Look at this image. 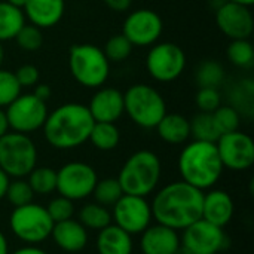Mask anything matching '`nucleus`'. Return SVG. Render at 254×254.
Returning a JSON list of instances; mask_svg holds the SVG:
<instances>
[{"mask_svg":"<svg viewBox=\"0 0 254 254\" xmlns=\"http://www.w3.org/2000/svg\"><path fill=\"white\" fill-rule=\"evenodd\" d=\"M204 192L186 182H173L161 188L150 202L153 219L174 231H183L202 217Z\"/></svg>","mask_w":254,"mask_h":254,"instance_id":"1","label":"nucleus"},{"mask_svg":"<svg viewBox=\"0 0 254 254\" xmlns=\"http://www.w3.org/2000/svg\"><path fill=\"white\" fill-rule=\"evenodd\" d=\"M92 127L94 119L88 106L65 103L48 113L42 129L49 146L58 150H70L88 141Z\"/></svg>","mask_w":254,"mask_h":254,"instance_id":"2","label":"nucleus"},{"mask_svg":"<svg viewBox=\"0 0 254 254\" xmlns=\"http://www.w3.org/2000/svg\"><path fill=\"white\" fill-rule=\"evenodd\" d=\"M177 167L182 180L202 192L211 189L220 180L225 170L216 143L198 140L183 147L179 155Z\"/></svg>","mask_w":254,"mask_h":254,"instance_id":"3","label":"nucleus"},{"mask_svg":"<svg viewBox=\"0 0 254 254\" xmlns=\"http://www.w3.org/2000/svg\"><path fill=\"white\" fill-rule=\"evenodd\" d=\"M161 174L159 156L152 150H138L125 161L116 179L125 195L146 198L158 188Z\"/></svg>","mask_w":254,"mask_h":254,"instance_id":"4","label":"nucleus"},{"mask_svg":"<svg viewBox=\"0 0 254 254\" xmlns=\"http://www.w3.org/2000/svg\"><path fill=\"white\" fill-rule=\"evenodd\" d=\"M110 61L103 49L92 43H77L68 51V70L83 88L98 89L110 76Z\"/></svg>","mask_w":254,"mask_h":254,"instance_id":"5","label":"nucleus"},{"mask_svg":"<svg viewBox=\"0 0 254 254\" xmlns=\"http://www.w3.org/2000/svg\"><path fill=\"white\" fill-rule=\"evenodd\" d=\"M124 109L137 127L153 129L165 116L167 103L156 88L135 83L124 92Z\"/></svg>","mask_w":254,"mask_h":254,"instance_id":"6","label":"nucleus"},{"mask_svg":"<svg viewBox=\"0 0 254 254\" xmlns=\"http://www.w3.org/2000/svg\"><path fill=\"white\" fill-rule=\"evenodd\" d=\"M37 165V147L30 135L7 131L0 137V168L10 179H24Z\"/></svg>","mask_w":254,"mask_h":254,"instance_id":"7","label":"nucleus"},{"mask_svg":"<svg viewBox=\"0 0 254 254\" xmlns=\"http://www.w3.org/2000/svg\"><path fill=\"white\" fill-rule=\"evenodd\" d=\"M12 234L27 246H37L51 237L54 222L46 207L30 202L15 207L9 217Z\"/></svg>","mask_w":254,"mask_h":254,"instance_id":"8","label":"nucleus"},{"mask_svg":"<svg viewBox=\"0 0 254 254\" xmlns=\"http://www.w3.org/2000/svg\"><path fill=\"white\" fill-rule=\"evenodd\" d=\"M185 51L173 42H156L146 55V68L152 79L161 83L177 80L186 68Z\"/></svg>","mask_w":254,"mask_h":254,"instance_id":"9","label":"nucleus"},{"mask_svg":"<svg viewBox=\"0 0 254 254\" xmlns=\"http://www.w3.org/2000/svg\"><path fill=\"white\" fill-rule=\"evenodd\" d=\"M6 119L9 129L21 134H33L43 128V124L48 118L46 101L37 98L31 94H19L6 109Z\"/></svg>","mask_w":254,"mask_h":254,"instance_id":"10","label":"nucleus"},{"mask_svg":"<svg viewBox=\"0 0 254 254\" xmlns=\"http://www.w3.org/2000/svg\"><path fill=\"white\" fill-rule=\"evenodd\" d=\"M97 182V171L86 162L71 161L57 171V192L71 201H82L92 195Z\"/></svg>","mask_w":254,"mask_h":254,"instance_id":"11","label":"nucleus"},{"mask_svg":"<svg viewBox=\"0 0 254 254\" xmlns=\"http://www.w3.org/2000/svg\"><path fill=\"white\" fill-rule=\"evenodd\" d=\"M112 220L129 235H140L153 220L150 202L143 196L122 195V198L112 207Z\"/></svg>","mask_w":254,"mask_h":254,"instance_id":"12","label":"nucleus"},{"mask_svg":"<svg viewBox=\"0 0 254 254\" xmlns=\"http://www.w3.org/2000/svg\"><path fill=\"white\" fill-rule=\"evenodd\" d=\"M216 147L223 168L231 171H246L253 167L254 143L249 134L240 129L222 134L216 141Z\"/></svg>","mask_w":254,"mask_h":254,"instance_id":"13","label":"nucleus"},{"mask_svg":"<svg viewBox=\"0 0 254 254\" xmlns=\"http://www.w3.org/2000/svg\"><path fill=\"white\" fill-rule=\"evenodd\" d=\"M164 31V22L158 12L143 7L132 10L124 21L122 34L132 46L144 48L155 45Z\"/></svg>","mask_w":254,"mask_h":254,"instance_id":"14","label":"nucleus"},{"mask_svg":"<svg viewBox=\"0 0 254 254\" xmlns=\"http://www.w3.org/2000/svg\"><path fill=\"white\" fill-rule=\"evenodd\" d=\"M180 243L192 254H217L226 247L228 240L223 228L199 219L183 229Z\"/></svg>","mask_w":254,"mask_h":254,"instance_id":"15","label":"nucleus"},{"mask_svg":"<svg viewBox=\"0 0 254 254\" xmlns=\"http://www.w3.org/2000/svg\"><path fill=\"white\" fill-rule=\"evenodd\" d=\"M216 24L219 30L231 40L250 39L254 30L252 9L234 1H223L216 9Z\"/></svg>","mask_w":254,"mask_h":254,"instance_id":"16","label":"nucleus"},{"mask_svg":"<svg viewBox=\"0 0 254 254\" xmlns=\"http://www.w3.org/2000/svg\"><path fill=\"white\" fill-rule=\"evenodd\" d=\"M88 110L94 122L116 124L125 113L124 92L113 86H101L91 97Z\"/></svg>","mask_w":254,"mask_h":254,"instance_id":"17","label":"nucleus"},{"mask_svg":"<svg viewBox=\"0 0 254 254\" xmlns=\"http://www.w3.org/2000/svg\"><path fill=\"white\" fill-rule=\"evenodd\" d=\"M51 237L57 247L67 254H79L88 244V229L74 219L54 223Z\"/></svg>","mask_w":254,"mask_h":254,"instance_id":"18","label":"nucleus"},{"mask_svg":"<svg viewBox=\"0 0 254 254\" xmlns=\"http://www.w3.org/2000/svg\"><path fill=\"white\" fill-rule=\"evenodd\" d=\"M140 235V250L143 254H174L182 244L177 231L159 223L150 225Z\"/></svg>","mask_w":254,"mask_h":254,"instance_id":"19","label":"nucleus"},{"mask_svg":"<svg viewBox=\"0 0 254 254\" xmlns=\"http://www.w3.org/2000/svg\"><path fill=\"white\" fill-rule=\"evenodd\" d=\"M65 10V0H27L22 12L30 24L40 30L57 25Z\"/></svg>","mask_w":254,"mask_h":254,"instance_id":"20","label":"nucleus"},{"mask_svg":"<svg viewBox=\"0 0 254 254\" xmlns=\"http://www.w3.org/2000/svg\"><path fill=\"white\" fill-rule=\"evenodd\" d=\"M234 213H235V204L226 190L214 189L204 193L201 219L219 228H225L226 225L231 223Z\"/></svg>","mask_w":254,"mask_h":254,"instance_id":"21","label":"nucleus"},{"mask_svg":"<svg viewBox=\"0 0 254 254\" xmlns=\"http://www.w3.org/2000/svg\"><path fill=\"white\" fill-rule=\"evenodd\" d=\"M95 246L98 254H132L134 250L132 235L115 223L98 231Z\"/></svg>","mask_w":254,"mask_h":254,"instance_id":"22","label":"nucleus"},{"mask_svg":"<svg viewBox=\"0 0 254 254\" xmlns=\"http://www.w3.org/2000/svg\"><path fill=\"white\" fill-rule=\"evenodd\" d=\"M155 129L162 141L173 146L183 144L190 138L189 119L180 113H165Z\"/></svg>","mask_w":254,"mask_h":254,"instance_id":"23","label":"nucleus"},{"mask_svg":"<svg viewBox=\"0 0 254 254\" xmlns=\"http://www.w3.org/2000/svg\"><path fill=\"white\" fill-rule=\"evenodd\" d=\"M25 24V15L22 9L9 4L7 1H0V42L13 40L18 31Z\"/></svg>","mask_w":254,"mask_h":254,"instance_id":"24","label":"nucleus"},{"mask_svg":"<svg viewBox=\"0 0 254 254\" xmlns=\"http://www.w3.org/2000/svg\"><path fill=\"white\" fill-rule=\"evenodd\" d=\"M88 141H91V144L101 152L115 150L121 141L119 128L112 122H94Z\"/></svg>","mask_w":254,"mask_h":254,"instance_id":"25","label":"nucleus"},{"mask_svg":"<svg viewBox=\"0 0 254 254\" xmlns=\"http://www.w3.org/2000/svg\"><path fill=\"white\" fill-rule=\"evenodd\" d=\"M79 222L91 231H101L103 228L112 223V213L107 207H103L97 202L86 204L79 211Z\"/></svg>","mask_w":254,"mask_h":254,"instance_id":"26","label":"nucleus"},{"mask_svg":"<svg viewBox=\"0 0 254 254\" xmlns=\"http://www.w3.org/2000/svg\"><path fill=\"white\" fill-rule=\"evenodd\" d=\"M34 195H51L57 190V171L51 167H34L27 176Z\"/></svg>","mask_w":254,"mask_h":254,"instance_id":"27","label":"nucleus"},{"mask_svg":"<svg viewBox=\"0 0 254 254\" xmlns=\"http://www.w3.org/2000/svg\"><path fill=\"white\" fill-rule=\"evenodd\" d=\"M189 124H190V137L193 140L216 143L220 137V132L214 124L211 113L199 112L192 121H189Z\"/></svg>","mask_w":254,"mask_h":254,"instance_id":"28","label":"nucleus"},{"mask_svg":"<svg viewBox=\"0 0 254 254\" xmlns=\"http://www.w3.org/2000/svg\"><path fill=\"white\" fill-rule=\"evenodd\" d=\"M199 88H219L225 79V68L214 60H204L195 73Z\"/></svg>","mask_w":254,"mask_h":254,"instance_id":"29","label":"nucleus"},{"mask_svg":"<svg viewBox=\"0 0 254 254\" xmlns=\"http://www.w3.org/2000/svg\"><path fill=\"white\" fill-rule=\"evenodd\" d=\"M94 199L97 204L103 205V207H113L124 195L122 188L118 182V179H103L98 180L94 190H92Z\"/></svg>","mask_w":254,"mask_h":254,"instance_id":"30","label":"nucleus"},{"mask_svg":"<svg viewBox=\"0 0 254 254\" xmlns=\"http://www.w3.org/2000/svg\"><path fill=\"white\" fill-rule=\"evenodd\" d=\"M226 57L237 67H250L254 63V49L250 39L231 40L226 48Z\"/></svg>","mask_w":254,"mask_h":254,"instance_id":"31","label":"nucleus"},{"mask_svg":"<svg viewBox=\"0 0 254 254\" xmlns=\"http://www.w3.org/2000/svg\"><path fill=\"white\" fill-rule=\"evenodd\" d=\"M211 115L220 135L240 129L241 113L234 106H219Z\"/></svg>","mask_w":254,"mask_h":254,"instance_id":"32","label":"nucleus"},{"mask_svg":"<svg viewBox=\"0 0 254 254\" xmlns=\"http://www.w3.org/2000/svg\"><path fill=\"white\" fill-rule=\"evenodd\" d=\"M132 48V43L121 33L107 39L103 52L110 63H122L129 58Z\"/></svg>","mask_w":254,"mask_h":254,"instance_id":"33","label":"nucleus"},{"mask_svg":"<svg viewBox=\"0 0 254 254\" xmlns=\"http://www.w3.org/2000/svg\"><path fill=\"white\" fill-rule=\"evenodd\" d=\"M4 198L15 208V207H21V205L33 202L34 192L30 188L27 180H24V179H13V180L9 182V186H7Z\"/></svg>","mask_w":254,"mask_h":254,"instance_id":"34","label":"nucleus"},{"mask_svg":"<svg viewBox=\"0 0 254 254\" xmlns=\"http://www.w3.org/2000/svg\"><path fill=\"white\" fill-rule=\"evenodd\" d=\"M16 45L25 51V52H36L42 48L43 45V34L42 30L33 24H24L22 28L18 31V34L15 36Z\"/></svg>","mask_w":254,"mask_h":254,"instance_id":"35","label":"nucleus"},{"mask_svg":"<svg viewBox=\"0 0 254 254\" xmlns=\"http://www.w3.org/2000/svg\"><path fill=\"white\" fill-rule=\"evenodd\" d=\"M21 89L13 71L0 67V109H6L21 94Z\"/></svg>","mask_w":254,"mask_h":254,"instance_id":"36","label":"nucleus"},{"mask_svg":"<svg viewBox=\"0 0 254 254\" xmlns=\"http://www.w3.org/2000/svg\"><path fill=\"white\" fill-rule=\"evenodd\" d=\"M46 210L54 223L68 220V219H73V216H74V201L60 195L49 201Z\"/></svg>","mask_w":254,"mask_h":254,"instance_id":"37","label":"nucleus"},{"mask_svg":"<svg viewBox=\"0 0 254 254\" xmlns=\"http://www.w3.org/2000/svg\"><path fill=\"white\" fill-rule=\"evenodd\" d=\"M195 103L202 113H213L222 106V97L219 88H199L195 97Z\"/></svg>","mask_w":254,"mask_h":254,"instance_id":"38","label":"nucleus"},{"mask_svg":"<svg viewBox=\"0 0 254 254\" xmlns=\"http://www.w3.org/2000/svg\"><path fill=\"white\" fill-rule=\"evenodd\" d=\"M21 88H34L40 80V71L33 64H24L13 71Z\"/></svg>","mask_w":254,"mask_h":254,"instance_id":"39","label":"nucleus"},{"mask_svg":"<svg viewBox=\"0 0 254 254\" xmlns=\"http://www.w3.org/2000/svg\"><path fill=\"white\" fill-rule=\"evenodd\" d=\"M104 3L113 12H127L131 7L132 0H104Z\"/></svg>","mask_w":254,"mask_h":254,"instance_id":"40","label":"nucleus"},{"mask_svg":"<svg viewBox=\"0 0 254 254\" xmlns=\"http://www.w3.org/2000/svg\"><path fill=\"white\" fill-rule=\"evenodd\" d=\"M33 94H34L37 98H40L42 101H48V100L51 98V95H52V88H51L48 83H37V85L34 86Z\"/></svg>","mask_w":254,"mask_h":254,"instance_id":"41","label":"nucleus"},{"mask_svg":"<svg viewBox=\"0 0 254 254\" xmlns=\"http://www.w3.org/2000/svg\"><path fill=\"white\" fill-rule=\"evenodd\" d=\"M9 182H10V177L0 168V201L6 196V190H7Z\"/></svg>","mask_w":254,"mask_h":254,"instance_id":"42","label":"nucleus"},{"mask_svg":"<svg viewBox=\"0 0 254 254\" xmlns=\"http://www.w3.org/2000/svg\"><path fill=\"white\" fill-rule=\"evenodd\" d=\"M10 254H48L45 250H42L40 247L37 246H25V247H21L18 250H15L13 253Z\"/></svg>","mask_w":254,"mask_h":254,"instance_id":"43","label":"nucleus"},{"mask_svg":"<svg viewBox=\"0 0 254 254\" xmlns=\"http://www.w3.org/2000/svg\"><path fill=\"white\" fill-rule=\"evenodd\" d=\"M7 131H9V124L6 119V113L4 109H0V137H3Z\"/></svg>","mask_w":254,"mask_h":254,"instance_id":"44","label":"nucleus"},{"mask_svg":"<svg viewBox=\"0 0 254 254\" xmlns=\"http://www.w3.org/2000/svg\"><path fill=\"white\" fill-rule=\"evenodd\" d=\"M0 254H9V244L1 231H0Z\"/></svg>","mask_w":254,"mask_h":254,"instance_id":"45","label":"nucleus"},{"mask_svg":"<svg viewBox=\"0 0 254 254\" xmlns=\"http://www.w3.org/2000/svg\"><path fill=\"white\" fill-rule=\"evenodd\" d=\"M4 1H7L9 4H12V6H15V7H19V9H22L27 0H4Z\"/></svg>","mask_w":254,"mask_h":254,"instance_id":"46","label":"nucleus"},{"mask_svg":"<svg viewBox=\"0 0 254 254\" xmlns=\"http://www.w3.org/2000/svg\"><path fill=\"white\" fill-rule=\"evenodd\" d=\"M228 1H234V3L244 4V6H249V7H252L254 4V0H228Z\"/></svg>","mask_w":254,"mask_h":254,"instance_id":"47","label":"nucleus"},{"mask_svg":"<svg viewBox=\"0 0 254 254\" xmlns=\"http://www.w3.org/2000/svg\"><path fill=\"white\" fill-rule=\"evenodd\" d=\"M174 254H192V253H190V252H189L183 244H180V246H179V249L176 250V253Z\"/></svg>","mask_w":254,"mask_h":254,"instance_id":"48","label":"nucleus"},{"mask_svg":"<svg viewBox=\"0 0 254 254\" xmlns=\"http://www.w3.org/2000/svg\"><path fill=\"white\" fill-rule=\"evenodd\" d=\"M4 48H3V43L0 42V67L3 65V61H4Z\"/></svg>","mask_w":254,"mask_h":254,"instance_id":"49","label":"nucleus"}]
</instances>
